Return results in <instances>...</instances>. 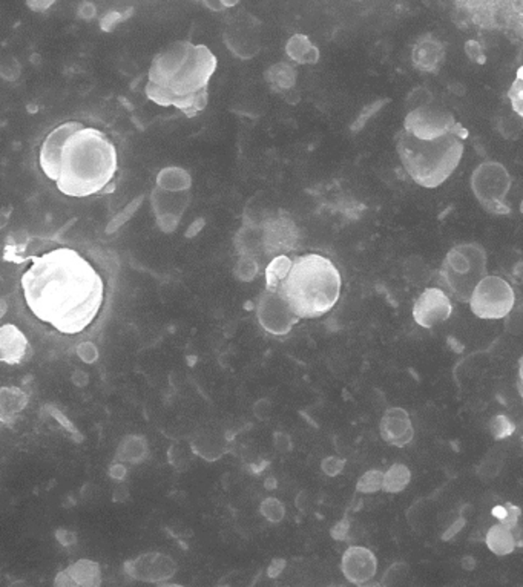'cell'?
Returning a JSON list of instances; mask_svg holds the SVG:
<instances>
[{"label": "cell", "instance_id": "12", "mask_svg": "<svg viewBox=\"0 0 523 587\" xmlns=\"http://www.w3.org/2000/svg\"><path fill=\"white\" fill-rule=\"evenodd\" d=\"M257 317L261 328L272 336L290 333V330L299 322L281 294L265 288L257 304Z\"/></svg>", "mask_w": 523, "mask_h": 587}, {"label": "cell", "instance_id": "5", "mask_svg": "<svg viewBox=\"0 0 523 587\" xmlns=\"http://www.w3.org/2000/svg\"><path fill=\"white\" fill-rule=\"evenodd\" d=\"M396 151L411 180L419 186L434 189L442 186L461 163L464 138L448 134L432 142H422L400 130L396 137Z\"/></svg>", "mask_w": 523, "mask_h": 587}, {"label": "cell", "instance_id": "40", "mask_svg": "<svg viewBox=\"0 0 523 587\" xmlns=\"http://www.w3.org/2000/svg\"><path fill=\"white\" fill-rule=\"evenodd\" d=\"M157 587H185L181 584H175V583H160Z\"/></svg>", "mask_w": 523, "mask_h": 587}, {"label": "cell", "instance_id": "25", "mask_svg": "<svg viewBox=\"0 0 523 587\" xmlns=\"http://www.w3.org/2000/svg\"><path fill=\"white\" fill-rule=\"evenodd\" d=\"M411 481V471L402 463H394L384 473L383 491L398 494L404 491Z\"/></svg>", "mask_w": 523, "mask_h": 587}, {"label": "cell", "instance_id": "36", "mask_svg": "<svg viewBox=\"0 0 523 587\" xmlns=\"http://www.w3.org/2000/svg\"><path fill=\"white\" fill-rule=\"evenodd\" d=\"M275 446L278 451H289V450H290V439H289V435L282 434V433L275 434Z\"/></svg>", "mask_w": 523, "mask_h": 587}, {"label": "cell", "instance_id": "33", "mask_svg": "<svg viewBox=\"0 0 523 587\" xmlns=\"http://www.w3.org/2000/svg\"><path fill=\"white\" fill-rule=\"evenodd\" d=\"M489 429H491V433H493L495 439H505V437H510L514 433V425L506 416L499 414L491 420Z\"/></svg>", "mask_w": 523, "mask_h": 587}, {"label": "cell", "instance_id": "13", "mask_svg": "<svg viewBox=\"0 0 523 587\" xmlns=\"http://www.w3.org/2000/svg\"><path fill=\"white\" fill-rule=\"evenodd\" d=\"M453 315V302L448 294L439 287L425 288L413 305V319L422 328H433L448 321Z\"/></svg>", "mask_w": 523, "mask_h": 587}, {"label": "cell", "instance_id": "26", "mask_svg": "<svg viewBox=\"0 0 523 587\" xmlns=\"http://www.w3.org/2000/svg\"><path fill=\"white\" fill-rule=\"evenodd\" d=\"M292 260L289 256H276L265 266V290L276 292L289 273Z\"/></svg>", "mask_w": 523, "mask_h": 587}, {"label": "cell", "instance_id": "34", "mask_svg": "<svg viewBox=\"0 0 523 587\" xmlns=\"http://www.w3.org/2000/svg\"><path fill=\"white\" fill-rule=\"evenodd\" d=\"M344 462L343 458H337V456H330V458H324L322 463H321V468H322V473L327 475V477H337V475L343 473Z\"/></svg>", "mask_w": 523, "mask_h": 587}, {"label": "cell", "instance_id": "28", "mask_svg": "<svg viewBox=\"0 0 523 587\" xmlns=\"http://www.w3.org/2000/svg\"><path fill=\"white\" fill-rule=\"evenodd\" d=\"M259 267L257 261L252 258H246V256H240L235 264V277L242 281V283H250L255 278L258 277Z\"/></svg>", "mask_w": 523, "mask_h": 587}, {"label": "cell", "instance_id": "16", "mask_svg": "<svg viewBox=\"0 0 523 587\" xmlns=\"http://www.w3.org/2000/svg\"><path fill=\"white\" fill-rule=\"evenodd\" d=\"M379 431L383 441L396 448H404L415 437L410 414L400 407L388 408L379 425Z\"/></svg>", "mask_w": 523, "mask_h": 587}, {"label": "cell", "instance_id": "10", "mask_svg": "<svg viewBox=\"0 0 523 587\" xmlns=\"http://www.w3.org/2000/svg\"><path fill=\"white\" fill-rule=\"evenodd\" d=\"M259 224L263 231V246L267 261L276 256H289L298 250L301 231L284 210L272 212Z\"/></svg>", "mask_w": 523, "mask_h": 587}, {"label": "cell", "instance_id": "3", "mask_svg": "<svg viewBox=\"0 0 523 587\" xmlns=\"http://www.w3.org/2000/svg\"><path fill=\"white\" fill-rule=\"evenodd\" d=\"M218 67L214 52L191 40H178L157 52L147 69L145 92L158 106L195 117L208 106L209 83Z\"/></svg>", "mask_w": 523, "mask_h": 587}, {"label": "cell", "instance_id": "9", "mask_svg": "<svg viewBox=\"0 0 523 587\" xmlns=\"http://www.w3.org/2000/svg\"><path fill=\"white\" fill-rule=\"evenodd\" d=\"M474 317L480 319H503L516 305V294L511 284L503 278L487 275L474 288L468 301Z\"/></svg>", "mask_w": 523, "mask_h": 587}, {"label": "cell", "instance_id": "21", "mask_svg": "<svg viewBox=\"0 0 523 587\" xmlns=\"http://www.w3.org/2000/svg\"><path fill=\"white\" fill-rule=\"evenodd\" d=\"M297 68L295 65L289 62H280L276 65H272L267 71H265V82L269 83L272 90L284 94L287 96L290 90H295L297 86Z\"/></svg>", "mask_w": 523, "mask_h": 587}, {"label": "cell", "instance_id": "35", "mask_svg": "<svg viewBox=\"0 0 523 587\" xmlns=\"http://www.w3.org/2000/svg\"><path fill=\"white\" fill-rule=\"evenodd\" d=\"M54 587H79L75 583L69 578V576L67 575V572L65 570H62V572H59L56 576V580H54Z\"/></svg>", "mask_w": 523, "mask_h": 587}, {"label": "cell", "instance_id": "17", "mask_svg": "<svg viewBox=\"0 0 523 587\" xmlns=\"http://www.w3.org/2000/svg\"><path fill=\"white\" fill-rule=\"evenodd\" d=\"M33 356V348L20 328L5 324L0 327V362L20 365Z\"/></svg>", "mask_w": 523, "mask_h": 587}, {"label": "cell", "instance_id": "29", "mask_svg": "<svg viewBox=\"0 0 523 587\" xmlns=\"http://www.w3.org/2000/svg\"><path fill=\"white\" fill-rule=\"evenodd\" d=\"M261 515L265 517L270 523H280L286 515V508L278 498L269 497L265 498V502L261 503Z\"/></svg>", "mask_w": 523, "mask_h": 587}, {"label": "cell", "instance_id": "19", "mask_svg": "<svg viewBox=\"0 0 523 587\" xmlns=\"http://www.w3.org/2000/svg\"><path fill=\"white\" fill-rule=\"evenodd\" d=\"M235 249L240 256L257 261L261 269L269 264L263 246V231L258 223L242 220V226L235 235Z\"/></svg>", "mask_w": 523, "mask_h": 587}, {"label": "cell", "instance_id": "31", "mask_svg": "<svg viewBox=\"0 0 523 587\" xmlns=\"http://www.w3.org/2000/svg\"><path fill=\"white\" fill-rule=\"evenodd\" d=\"M519 514H520L519 508H514L511 505L499 506V508H495V511H493V515L495 519H499V523L510 528V529H514L518 526Z\"/></svg>", "mask_w": 523, "mask_h": 587}, {"label": "cell", "instance_id": "6", "mask_svg": "<svg viewBox=\"0 0 523 587\" xmlns=\"http://www.w3.org/2000/svg\"><path fill=\"white\" fill-rule=\"evenodd\" d=\"M487 266L488 256L480 244H457L445 256L439 277L456 301L468 304L474 288L487 277Z\"/></svg>", "mask_w": 523, "mask_h": 587}, {"label": "cell", "instance_id": "4", "mask_svg": "<svg viewBox=\"0 0 523 587\" xmlns=\"http://www.w3.org/2000/svg\"><path fill=\"white\" fill-rule=\"evenodd\" d=\"M343 278L327 256L307 254L292 260L278 294L298 319L324 317L341 296Z\"/></svg>", "mask_w": 523, "mask_h": 587}, {"label": "cell", "instance_id": "7", "mask_svg": "<svg viewBox=\"0 0 523 587\" xmlns=\"http://www.w3.org/2000/svg\"><path fill=\"white\" fill-rule=\"evenodd\" d=\"M511 176L497 161H484L471 174V191L485 209L495 215L510 214L506 195L511 189Z\"/></svg>", "mask_w": 523, "mask_h": 587}, {"label": "cell", "instance_id": "22", "mask_svg": "<svg viewBox=\"0 0 523 587\" xmlns=\"http://www.w3.org/2000/svg\"><path fill=\"white\" fill-rule=\"evenodd\" d=\"M485 544L495 555L505 557V555L514 552V549L518 546V536L514 534V529L497 523V525L491 526L487 532Z\"/></svg>", "mask_w": 523, "mask_h": 587}, {"label": "cell", "instance_id": "20", "mask_svg": "<svg viewBox=\"0 0 523 587\" xmlns=\"http://www.w3.org/2000/svg\"><path fill=\"white\" fill-rule=\"evenodd\" d=\"M28 405V395L20 388H0V422L12 425Z\"/></svg>", "mask_w": 523, "mask_h": 587}, {"label": "cell", "instance_id": "38", "mask_svg": "<svg viewBox=\"0 0 523 587\" xmlns=\"http://www.w3.org/2000/svg\"><path fill=\"white\" fill-rule=\"evenodd\" d=\"M8 587H31V584L27 582H23V580H17V582L12 583L10 586Z\"/></svg>", "mask_w": 523, "mask_h": 587}, {"label": "cell", "instance_id": "1", "mask_svg": "<svg viewBox=\"0 0 523 587\" xmlns=\"http://www.w3.org/2000/svg\"><path fill=\"white\" fill-rule=\"evenodd\" d=\"M20 287L34 317L63 334L84 332L105 302L100 273L79 250L67 246L33 256Z\"/></svg>", "mask_w": 523, "mask_h": 587}, {"label": "cell", "instance_id": "27", "mask_svg": "<svg viewBox=\"0 0 523 587\" xmlns=\"http://www.w3.org/2000/svg\"><path fill=\"white\" fill-rule=\"evenodd\" d=\"M384 473L379 469H370L361 475L356 489L361 494H375L383 491Z\"/></svg>", "mask_w": 523, "mask_h": 587}, {"label": "cell", "instance_id": "18", "mask_svg": "<svg viewBox=\"0 0 523 587\" xmlns=\"http://www.w3.org/2000/svg\"><path fill=\"white\" fill-rule=\"evenodd\" d=\"M445 62V48L434 35H425L417 39L411 50V63L422 73L434 74Z\"/></svg>", "mask_w": 523, "mask_h": 587}, {"label": "cell", "instance_id": "32", "mask_svg": "<svg viewBox=\"0 0 523 587\" xmlns=\"http://www.w3.org/2000/svg\"><path fill=\"white\" fill-rule=\"evenodd\" d=\"M407 572H408V566L405 565V563H394L385 572V575H384L383 582L381 583H383L384 587H398L400 583L404 582Z\"/></svg>", "mask_w": 523, "mask_h": 587}, {"label": "cell", "instance_id": "11", "mask_svg": "<svg viewBox=\"0 0 523 587\" xmlns=\"http://www.w3.org/2000/svg\"><path fill=\"white\" fill-rule=\"evenodd\" d=\"M225 43L234 56L250 60L261 50V22L250 12H238L226 25Z\"/></svg>", "mask_w": 523, "mask_h": 587}, {"label": "cell", "instance_id": "2", "mask_svg": "<svg viewBox=\"0 0 523 587\" xmlns=\"http://www.w3.org/2000/svg\"><path fill=\"white\" fill-rule=\"evenodd\" d=\"M40 170L69 198L115 191L118 153L113 138L79 120H67L46 134L39 149Z\"/></svg>", "mask_w": 523, "mask_h": 587}, {"label": "cell", "instance_id": "23", "mask_svg": "<svg viewBox=\"0 0 523 587\" xmlns=\"http://www.w3.org/2000/svg\"><path fill=\"white\" fill-rule=\"evenodd\" d=\"M286 54L298 65H315L320 60V50L304 35H295L287 40Z\"/></svg>", "mask_w": 523, "mask_h": 587}, {"label": "cell", "instance_id": "14", "mask_svg": "<svg viewBox=\"0 0 523 587\" xmlns=\"http://www.w3.org/2000/svg\"><path fill=\"white\" fill-rule=\"evenodd\" d=\"M123 569L134 580L160 584L177 574V563L164 553L147 552L126 561Z\"/></svg>", "mask_w": 523, "mask_h": 587}, {"label": "cell", "instance_id": "24", "mask_svg": "<svg viewBox=\"0 0 523 587\" xmlns=\"http://www.w3.org/2000/svg\"><path fill=\"white\" fill-rule=\"evenodd\" d=\"M67 575L79 587H100V566L91 560H79L71 566H67Z\"/></svg>", "mask_w": 523, "mask_h": 587}, {"label": "cell", "instance_id": "8", "mask_svg": "<svg viewBox=\"0 0 523 587\" xmlns=\"http://www.w3.org/2000/svg\"><path fill=\"white\" fill-rule=\"evenodd\" d=\"M402 130L422 142H432L448 134L459 136L464 140L467 138V130L456 121L455 115L447 107L440 106L436 100L407 113Z\"/></svg>", "mask_w": 523, "mask_h": 587}, {"label": "cell", "instance_id": "37", "mask_svg": "<svg viewBox=\"0 0 523 587\" xmlns=\"http://www.w3.org/2000/svg\"><path fill=\"white\" fill-rule=\"evenodd\" d=\"M206 5L212 6L214 12H217L219 8H231V6H235L236 2H206Z\"/></svg>", "mask_w": 523, "mask_h": 587}, {"label": "cell", "instance_id": "30", "mask_svg": "<svg viewBox=\"0 0 523 587\" xmlns=\"http://www.w3.org/2000/svg\"><path fill=\"white\" fill-rule=\"evenodd\" d=\"M434 97L430 90L425 88H416L410 92V96L407 97V109L408 113L419 109L422 106H427L430 103L433 102Z\"/></svg>", "mask_w": 523, "mask_h": 587}, {"label": "cell", "instance_id": "15", "mask_svg": "<svg viewBox=\"0 0 523 587\" xmlns=\"http://www.w3.org/2000/svg\"><path fill=\"white\" fill-rule=\"evenodd\" d=\"M341 570L347 582L362 586L371 582L377 572V559L370 549L364 546H352L344 552Z\"/></svg>", "mask_w": 523, "mask_h": 587}, {"label": "cell", "instance_id": "39", "mask_svg": "<svg viewBox=\"0 0 523 587\" xmlns=\"http://www.w3.org/2000/svg\"><path fill=\"white\" fill-rule=\"evenodd\" d=\"M360 587H384V586H383V583L373 582V580H371V582L366 583V584H362V586Z\"/></svg>", "mask_w": 523, "mask_h": 587}]
</instances>
